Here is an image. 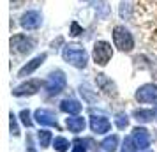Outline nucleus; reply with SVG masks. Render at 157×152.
Returning a JSON list of instances; mask_svg holds the SVG:
<instances>
[{"instance_id":"obj_1","label":"nucleus","mask_w":157,"mask_h":152,"mask_svg":"<svg viewBox=\"0 0 157 152\" xmlns=\"http://www.w3.org/2000/svg\"><path fill=\"white\" fill-rule=\"evenodd\" d=\"M62 57H64V60L67 64L79 67V69H83L86 65V60H88L86 51L81 46H78V44H67L64 48V51H62Z\"/></svg>"},{"instance_id":"obj_2","label":"nucleus","mask_w":157,"mask_h":152,"mask_svg":"<svg viewBox=\"0 0 157 152\" xmlns=\"http://www.w3.org/2000/svg\"><path fill=\"white\" fill-rule=\"evenodd\" d=\"M113 43L120 51H132L134 48V37L125 27H115L113 29Z\"/></svg>"},{"instance_id":"obj_3","label":"nucleus","mask_w":157,"mask_h":152,"mask_svg":"<svg viewBox=\"0 0 157 152\" xmlns=\"http://www.w3.org/2000/svg\"><path fill=\"white\" fill-rule=\"evenodd\" d=\"M94 62L97 65H106L111 57H113V48H111V44L106 43V41H97L95 46H94Z\"/></svg>"},{"instance_id":"obj_4","label":"nucleus","mask_w":157,"mask_h":152,"mask_svg":"<svg viewBox=\"0 0 157 152\" xmlns=\"http://www.w3.org/2000/svg\"><path fill=\"white\" fill-rule=\"evenodd\" d=\"M65 83H67V80H65L64 72L55 71V72H51L48 76V80H46V90L50 94H60L65 88Z\"/></svg>"},{"instance_id":"obj_5","label":"nucleus","mask_w":157,"mask_h":152,"mask_svg":"<svg viewBox=\"0 0 157 152\" xmlns=\"http://www.w3.org/2000/svg\"><path fill=\"white\" fill-rule=\"evenodd\" d=\"M155 99H157V85H154V83H145L136 92V101L140 103H154Z\"/></svg>"},{"instance_id":"obj_6","label":"nucleus","mask_w":157,"mask_h":152,"mask_svg":"<svg viewBox=\"0 0 157 152\" xmlns=\"http://www.w3.org/2000/svg\"><path fill=\"white\" fill-rule=\"evenodd\" d=\"M21 27L27 30H36L41 27V23H43V16L41 13H37V11H27L25 14L21 16Z\"/></svg>"},{"instance_id":"obj_7","label":"nucleus","mask_w":157,"mask_h":152,"mask_svg":"<svg viewBox=\"0 0 157 152\" xmlns=\"http://www.w3.org/2000/svg\"><path fill=\"white\" fill-rule=\"evenodd\" d=\"M37 90H41V81L39 80H27V81H23L21 85H18L13 90V94L14 95H32V94H36Z\"/></svg>"},{"instance_id":"obj_8","label":"nucleus","mask_w":157,"mask_h":152,"mask_svg":"<svg viewBox=\"0 0 157 152\" xmlns=\"http://www.w3.org/2000/svg\"><path fill=\"white\" fill-rule=\"evenodd\" d=\"M132 142H134L136 149H140V150H147L150 147V134L147 129H143V127H136L132 131Z\"/></svg>"},{"instance_id":"obj_9","label":"nucleus","mask_w":157,"mask_h":152,"mask_svg":"<svg viewBox=\"0 0 157 152\" xmlns=\"http://www.w3.org/2000/svg\"><path fill=\"white\" fill-rule=\"evenodd\" d=\"M11 46H13L18 53H29V51H32V48H34V41H32L30 37L20 34V36H14L11 39Z\"/></svg>"},{"instance_id":"obj_10","label":"nucleus","mask_w":157,"mask_h":152,"mask_svg":"<svg viewBox=\"0 0 157 152\" xmlns=\"http://www.w3.org/2000/svg\"><path fill=\"white\" fill-rule=\"evenodd\" d=\"M90 129L95 134H106L108 131L111 129V122L108 120L106 117H92L90 120Z\"/></svg>"},{"instance_id":"obj_11","label":"nucleus","mask_w":157,"mask_h":152,"mask_svg":"<svg viewBox=\"0 0 157 152\" xmlns=\"http://www.w3.org/2000/svg\"><path fill=\"white\" fill-rule=\"evenodd\" d=\"M36 120L41 126H57V117L51 110H37Z\"/></svg>"},{"instance_id":"obj_12","label":"nucleus","mask_w":157,"mask_h":152,"mask_svg":"<svg viewBox=\"0 0 157 152\" xmlns=\"http://www.w3.org/2000/svg\"><path fill=\"white\" fill-rule=\"evenodd\" d=\"M44 60H46V55H39V57H36L34 58V60H30L29 64L25 65V67H21V69H20V72H18V74H20V76H29V74H32V72L36 71L37 67H39V65L43 64Z\"/></svg>"},{"instance_id":"obj_13","label":"nucleus","mask_w":157,"mask_h":152,"mask_svg":"<svg viewBox=\"0 0 157 152\" xmlns=\"http://www.w3.org/2000/svg\"><path fill=\"white\" fill-rule=\"evenodd\" d=\"M65 124H67V129L71 133H76V134L85 129V119L83 117H69L65 120Z\"/></svg>"},{"instance_id":"obj_14","label":"nucleus","mask_w":157,"mask_h":152,"mask_svg":"<svg viewBox=\"0 0 157 152\" xmlns=\"http://www.w3.org/2000/svg\"><path fill=\"white\" fill-rule=\"evenodd\" d=\"M60 110L65 111V113H69V115H74V113H78L79 110H81V104L78 101H74V99H65L60 104Z\"/></svg>"},{"instance_id":"obj_15","label":"nucleus","mask_w":157,"mask_h":152,"mask_svg":"<svg viewBox=\"0 0 157 152\" xmlns=\"http://www.w3.org/2000/svg\"><path fill=\"white\" fill-rule=\"evenodd\" d=\"M102 147H104V150L106 152H115L117 150V147H118V136L113 134V136H108L104 142H102Z\"/></svg>"},{"instance_id":"obj_16","label":"nucleus","mask_w":157,"mask_h":152,"mask_svg":"<svg viewBox=\"0 0 157 152\" xmlns=\"http://www.w3.org/2000/svg\"><path fill=\"white\" fill-rule=\"evenodd\" d=\"M134 117L140 120V122H148V120H152L154 119V111L152 110H136L134 111Z\"/></svg>"},{"instance_id":"obj_17","label":"nucleus","mask_w":157,"mask_h":152,"mask_svg":"<svg viewBox=\"0 0 157 152\" xmlns=\"http://www.w3.org/2000/svg\"><path fill=\"white\" fill-rule=\"evenodd\" d=\"M53 147H55V150H58V152H65L69 147H71V143H69V140L58 136V138L53 140Z\"/></svg>"},{"instance_id":"obj_18","label":"nucleus","mask_w":157,"mask_h":152,"mask_svg":"<svg viewBox=\"0 0 157 152\" xmlns=\"http://www.w3.org/2000/svg\"><path fill=\"white\" fill-rule=\"evenodd\" d=\"M37 138H39V143H41V147H48V145H50V142H51V133H50V131H46V129H43V131H39Z\"/></svg>"},{"instance_id":"obj_19","label":"nucleus","mask_w":157,"mask_h":152,"mask_svg":"<svg viewBox=\"0 0 157 152\" xmlns=\"http://www.w3.org/2000/svg\"><path fill=\"white\" fill-rule=\"evenodd\" d=\"M115 124H117V127H118V129H125V127H127V124H129L127 115H118V117H117V120H115Z\"/></svg>"},{"instance_id":"obj_20","label":"nucleus","mask_w":157,"mask_h":152,"mask_svg":"<svg viewBox=\"0 0 157 152\" xmlns=\"http://www.w3.org/2000/svg\"><path fill=\"white\" fill-rule=\"evenodd\" d=\"M20 117H21V122L27 126V127H30L32 126V120H30V111L29 110H23L21 113H20Z\"/></svg>"},{"instance_id":"obj_21","label":"nucleus","mask_w":157,"mask_h":152,"mask_svg":"<svg viewBox=\"0 0 157 152\" xmlns=\"http://www.w3.org/2000/svg\"><path fill=\"white\" fill-rule=\"evenodd\" d=\"M11 133L14 134V136H18L20 134V131H18V124H16V117L11 113Z\"/></svg>"},{"instance_id":"obj_22","label":"nucleus","mask_w":157,"mask_h":152,"mask_svg":"<svg viewBox=\"0 0 157 152\" xmlns=\"http://www.w3.org/2000/svg\"><path fill=\"white\" fill-rule=\"evenodd\" d=\"M72 152H86V149H85V143L83 142H74V149H72Z\"/></svg>"}]
</instances>
